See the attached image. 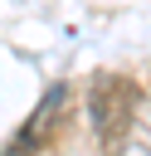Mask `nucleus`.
Here are the masks:
<instances>
[{
    "label": "nucleus",
    "mask_w": 151,
    "mask_h": 156,
    "mask_svg": "<svg viewBox=\"0 0 151 156\" xmlns=\"http://www.w3.org/2000/svg\"><path fill=\"white\" fill-rule=\"evenodd\" d=\"M136 98L141 93L127 78H117V73H97L93 78V88H88V122H93V132H97V141H102L107 156L122 151L132 112H136Z\"/></svg>",
    "instance_id": "1"
},
{
    "label": "nucleus",
    "mask_w": 151,
    "mask_h": 156,
    "mask_svg": "<svg viewBox=\"0 0 151 156\" xmlns=\"http://www.w3.org/2000/svg\"><path fill=\"white\" fill-rule=\"evenodd\" d=\"M63 107H68V88L58 83V88H49V93H44V102L29 112V122L15 132V141H10V151H5V156H39V151L49 146V136L58 132Z\"/></svg>",
    "instance_id": "2"
},
{
    "label": "nucleus",
    "mask_w": 151,
    "mask_h": 156,
    "mask_svg": "<svg viewBox=\"0 0 151 156\" xmlns=\"http://www.w3.org/2000/svg\"><path fill=\"white\" fill-rule=\"evenodd\" d=\"M122 156H151V98H136V112H132Z\"/></svg>",
    "instance_id": "3"
}]
</instances>
